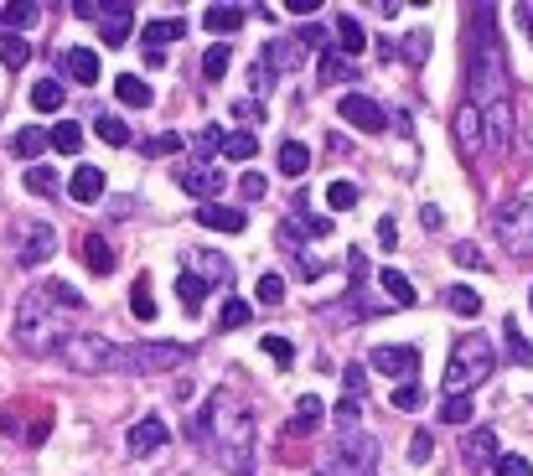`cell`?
<instances>
[{
	"instance_id": "94428289",
	"label": "cell",
	"mask_w": 533,
	"mask_h": 476,
	"mask_svg": "<svg viewBox=\"0 0 533 476\" xmlns=\"http://www.w3.org/2000/svg\"><path fill=\"white\" fill-rule=\"evenodd\" d=\"M295 42H301L306 52H311V47H321V52H332V47H327L332 37H327V32H321V26H301V37H295Z\"/></svg>"
},
{
	"instance_id": "e575fe53",
	"label": "cell",
	"mask_w": 533,
	"mask_h": 476,
	"mask_svg": "<svg viewBox=\"0 0 533 476\" xmlns=\"http://www.w3.org/2000/svg\"><path fill=\"white\" fill-rule=\"evenodd\" d=\"M26 57H32V42L16 37V32H0V63H6V68H26Z\"/></svg>"
},
{
	"instance_id": "d590c367",
	"label": "cell",
	"mask_w": 533,
	"mask_h": 476,
	"mask_svg": "<svg viewBox=\"0 0 533 476\" xmlns=\"http://www.w3.org/2000/svg\"><path fill=\"white\" fill-rule=\"evenodd\" d=\"M228 63H233V47H228V42L207 47V52H202V78H207V83H218V78L228 73Z\"/></svg>"
},
{
	"instance_id": "6f0895ef",
	"label": "cell",
	"mask_w": 533,
	"mask_h": 476,
	"mask_svg": "<svg viewBox=\"0 0 533 476\" xmlns=\"http://www.w3.org/2000/svg\"><path fill=\"white\" fill-rule=\"evenodd\" d=\"M347 275H352V290L368 280V254H363V249H352V254H347Z\"/></svg>"
},
{
	"instance_id": "277c9868",
	"label": "cell",
	"mask_w": 533,
	"mask_h": 476,
	"mask_svg": "<svg viewBox=\"0 0 533 476\" xmlns=\"http://www.w3.org/2000/svg\"><path fill=\"white\" fill-rule=\"evenodd\" d=\"M492 368H497L492 342H487L482 332H466V337H456V347H451L446 389H451V394H471L477 383H487V378H492Z\"/></svg>"
},
{
	"instance_id": "7dc6e473",
	"label": "cell",
	"mask_w": 533,
	"mask_h": 476,
	"mask_svg": "<svg viewBox=\"0 0 533 476\" xmlns=\"http://www.w3.org/2000/svg\"><path fill=\"white\" fill-rule=\"evenodd\" d=\"M425 57H430V32H409V37H404V63L420 68Z\"/></svg>"
},
{
	"instance_id": "484cf974",
	"label": "cell",
	"mask_w": 533,
	"mask_h": 476,
	"mask_svg": "<svg viewBox=\"0 0 533 476\" xmlns=\"http://www.w3.org/2000/svg\"><path fill=\"white\" fill-rule=\"evenodd\" d=\"M52 145V130H42V125H26V130H16V140H11V151L21 156V161H32V156H42Z\"/></svg>"
},
{
	"instance_id": "ee69618b",
	"label": "cell",
	"mask_w": 533,
	"mask_h": 476,
	"mask_svg": "<svg viewBox=\"0 0 533 476\" xmlns=\"http://www.w3.org/2000/svg\"><path fill=\"white\" fill-rule=\"evenodd\" d=\"M130 311L140 316V321H156V295H151V280H135V290H130Z\"/></svg>"
},
{
	"instance_id": "d4e9b609",
	"label": "cell",
	"mask_w": 533,
	"mask_h": 476,
	"mask_svg": "<svg viewBox=\"0 0 533 476\" xmlns=\"http://www.w3.org/2000/svg\"><path fill=\"white\" fill-rule=\"evenodd\" d=\"M114 94H120V104H130V109H151V83L145 78H135V73H125V78H114Z\"/></svg>"
},
{
	"instance_id": "816d5d0a",
	"label": "cell",
	"mask_w": 533,
	"mask_h": 476,
	"mask_svg": "<svg viewBox=\"0 0 533 476\" xmlns=\"http://www.w3.org/2000/svg\"><path fill=\"white\" fill-rule=\"evenodd\" d=\"M259 301H264V306H280V301H285V280H280V275H264V280H259Z\"/></svg>"
},
{
	"instance_id": "4fadbf2b",
	"label": "cell",
	"mask_w": 533,
	"mask_h": 476,
	"mask_svg": "<svg viewBox=\"0 0 533 476\" xmlns=\"http://www.w3.org/2000/svg\"><path fill=\"white\" fill-rule=\"evenodd\" d=\"M166 440H171L166 420H161V414H145V420H135L125 430V451L130 456H156V451H166Z\"/></svg>"
},
{
	"instance_id": "91938a15",
	"label": "cell",
	"mask_w": 533,
	"mask_h": 476,
	"mask_svg": "<svg viewBox=\"0 0 533 476\" xmlns=\"http://www.w3.org/2000/svg\"><path fill=\"white\" fill-rule=\"evenodd\" d=\"M259 347H264V352H270V357H275V363H295V347H290L285 337H264Z\"/></svg>"
},
{
	"instance_id": "603a6c76",
	"label": "cell",
	"mask_w": 533,
	"mask_h": 476,
	"mask_svg": "<svg viewBox=\"0 0 533 476\" xmlns=\"http://www.w3.org/2000/svg\"><path fill=\"white\" fill-rule=\"evenodd\" d=\"M378 290H383V301L389 306H399V311H409L420 295H414V285H409V275H399V270H383L378 275Z\"/></svg>"
},
{
	"instance_id": "ffe728a7",
	"label": "cell",
	"mask_w": 533,
	"mask_h": 476,
	"mask_svg": "<svg viewBox=\"0 0 533 476\" xmlns=\"http://www.w3.org/2000/svg\"><path fill=\"white\" fill-rule=\"evenodd\" d=\"M182 37H187L182 16H176V21H145V32H140V42H145V52H151V57H161V47L182 42Z\"/></svg>"
},
{
	"instance_id": "c3c4849f",
	"label": "cell",
	"mask_w": 533,
	"mask_h": 476,
	"mask_svg": "<svg viewBox=\"0 0 533 476\" xmlns=\"http://www.w3.org/2000/svg\"><path fill=\"white\" fill-rule=\"evenodd\" d=\"M197 264H202V270L213 275V280H223V285L233 280V264H228L223 254H213V249H202V254H197Z\"/></svg>"
},
{
	"instance_id": "b9f144b4",
	"label": "cell",
	"mask_w": 533,
	"mask_h": 476,
	"mask_svg": "<svg viewBox=\"0 0 533 476\" xmlns=\"http://www.w3.org/2000/svg\"><path fill=\"white\" fill-rule=\"evenodd\" d=\"M471 414H477L471 394H446V404H440V420H446V425H466Z\"/></svg>"
},
{
	"instance_id": "83f0119b",
	"label": "cell",
	"mask_w": 533,
	"mask_h": 476,
	"mask_svg": "<svg viewBox=\"0 0 533 476\" xmlns=\"http://www.w3.org/2000/svg\"><path fill=\"white\" fill-rule=\"evenodd\" d=\"M37 16H42V6L37 0H16V6H0V21H6V32H26V26H37Z\"/></svg>"
},
{
	"instance_id": "7bdbcfd3",
	"label": "cell",
	"mask_w": 533,
	"mask_h": 476,
	"mask_svg": "<svg viewBox=\"0 0 533 476\" xmlns=\"http://www.w3.org/2000/svg\"><path fill=\"white\" fill-rule=\"evenodd\" d=\"M254 151H259V135H249V130H233V135L223 140V156H228V161H249Z\"/></svg>"
},
{
	"instance_id": "681fc988",
	"label": "cell",
	"mask_w": 533,
	"mask_h": 476,
	"mask_svg": "<svg viewBox=\"0 0 533 476\" xmlns=\"http://www.w3.org/2000/svg\"><path fill=\"white\" fill-rule=\"evenodd\" d=\"M249 88H254V94L264 99V94H270V88H275V68L270 63H264V57H254V73H249Z\"/></svg>"
},
{
	"instance_id": "f546056e",
	"label": "cell",
	"mask_w": 533,
	"mask_h": 476,
	"mask_svg": "<svg viewBox=\"0 0 533 476\" xmlns=\"http://www.w3.org/2000/svg\"><path fill=\"white\" fill-rule=\"evenodd\" d=\"M502 342H508V357H513L518 368H533V342L518 332V321H513V316L502 321Z\"/></svg>"
},
{
	"instance_id": "9c48e42d",
	"label": "cell",
	"mask_w": 533,
	"mask_h": 476,
	"mask_svg": "<svg viewBox=\"0 0 533 476\" xmlns=\"http://www.w3.org/2000/svg\"><path fill=\"white\" fill-rule=\"evenodd\" d=\"M11 244H16V264H42V259H52L57 254V228L52 223H42V218H21L16 228H11Z\"/></svg>"
},
{
	"instance_id": "8992f818",
	"label": "cell",
	"mask_w": 533,
	"mask_h": 476,
	"mask_svg": "<svg viewBox=\"0 0 533 476\" xmlns=\"http://www.w3.org/2000/svg\"><path fill=\"white\" fill-rule=\"evenodd\" d=\"M114 352H120V342H109L99 332H68L57 342V357L73 373H114Z\"/></svg>"
},
{
	"instance_id": "ba28073f",
	"label": "cell",
	"mask_w": 533,
	"mask_h": 476,
	"mask_svg": "<svg viewBox=\"0 0 533 476\" xmlns=\"http://www.w3.org/2000/svg\"><path fill=\"white\" fill-rule=\"evenodd\" d=\"M492 228H497V238L508 244V254H533V192L528 197H513L508 207H497L492 213Z\"/></svg>"
},
{
	"instance_id": "836d02e7",
	"label": "cell",
	"mask_w": 533,
	"mask_h": 476,
	"mask_svg": "<svg viewBox=\"0 0 533 476\" xmlns=\"http://www.w3.org/2000/svg\"><path fill=\"white\" fill-rule=\"evenodd\" d=\"M332 37H337V47H342L347 57L368 47V37H363V26H358V16H337V32H332Z\"/></svg>"
},
{
	"instance_id": "7a4b0ae2",
	"label": "cell",
	"mask_w": 533,
	"mask_h": 476,
	"mask_svg": "<svg viewBox=\"0 0 533 476\" xmlns=\"http://www.w3.org/2000/svg\"><path fill=\"white\" fill-rule=\"evenodd\" d=\"M466 78H471V104H477V109L513 104V73H508V52H502V37H497V11H492V6H477V11H471Z\"/></svg>"
},
{
	"instance_id": "03108f58",
	"label": "cell",
	"mask_w": 533,
	"mask_h": 476,
	"mask_svg": "<svg viewBox=\"0 0 533 476\" xmlns=\"http://www.w3.org/2000/svg\"><path fill=\"white\" fill-rule=\"evenodd\" d=\"M528 306H533V290H528Z\"/></svg>"
},
{
	"instance_id": "60d3db41",
	"label": "cell",
	"mask_w": 533,
	"mask_h": 476,
	"mask_svg": "<svg viewBox=\"0 0 533 476\" xmlns=\"http://www.w3.org/2000/svg\"><path fill=\"white\" fill-rule=\"evenodd\" d=\"M94 130L104 145H130V125L125 119H114V114H94Z\"/></svg>"
},
{
	"instance_id": "e0dca14e",
	"label": "cell",
	"mask_w": 533,
	"mask_h": 476,
	"mask_svg": "<svg viewBox=\"0 0 533 476\" xmlns=\"http://www.w3.org/2000/svg\"><path fill=\"white\" fill-rule=\"evenodd\" d=\"M63 73H68L73 83H83V88H94V83L104 78V63H99L94 47H68V52H63Z\"/></svg>"
},
{
	"instance_id": "bcb514c9",
	"label": "cell",
	"mask_w": 533,
	"mask_h": 476,
	"mask_svg": "<svg viewBox=\"0 0 533 476\" xmlns=\"http://www.w3.org/2000/svg\"><path fill=\"white\" fill-rule=\"evenodd\" d=\"M430 456H435V435H430V430H414V435H409V461L425 466Z\"/></svg>"
},
{
	"instance_id": "cb8c5ba5",
	"label": "cell",
	"mask_w": 533,
	"mask_h": 476,
	"mask_svg": "<svg viewBox=\"0 0 533 476\" xmlns=\"http://www.w3.org/2000/svg\"><path fill=\"white\" fill-rule=\"evenodd\" d=\"M316 425H321V399H316V394H301V404H295L285 435H311Z\"/></svg>"
},
{
	"instance_id": "ac0fdd59",
	"label": "cell",
	"mask_w": 533,
	"mask_h": 476,
	"mask_svg": "<svg viewBox=\"0 0 533 476\" xmlns=\"http://www.w3.org/2000/svg\"><path fill=\"white\" fill-rule=\"evenodd\" d=\"M461 461H466L471 471L497 466V435H492V430H471V435L461 440Z\"/></svg>"
},
{
	"instance_id": "d6986e66",
	"label": "cell",
	"mask_w": 533,
	"mask_h": 476,
	"mask_svg": "<svg viewBox=\"0 0 533 476\" xmlns=\"http://www.w3.org/2000/svg\"><path fill=\"white\" fill-rule=\"evenodd\" d=\"M197 223L202 228H218V233H244L249 228V218L239 213V207H223V202H202L197 207Z\"/></svg>"
},
{
	"instance_id": "5b68a950",
	"label": "cell",
	"mask_w": 533,
	"mask_h": 476,
	"mask_svg": "<svg viewBox=\"0 0 533 476\" xmlns=\"http://www.w3.org/2000/svg\"><path fill=\"white\" fill-rule=\"evenodd\" d=\"M187 363H192L187 342H120V352H114V373H171Z\"/></svg>"
},
{
	"instance_id": "ab89813d",
	"label": "cell",
	"mask_w": 533,
	"mask_h": 476,
	"mask_svg": "<svg viewBox=\"0 0 533 476\" xmlns=\"http://www.w3.org/2000/svg\"><path fill=\"white\" fill-rule=\"evenodd\" d=\"M249 301H239V295H228V301H223V311H218V326H223V332H239V326H249Z\"/></svg>"
},
{
	"instance_id": "f6af8a7d",
	"label": "cell",
	"mask_w": 533,
	"mask_h": 476,
	"mask_svg": "<svg viewBox=\"0 0 533 476\" xmlns=\"http://www.w3.org/2000/svg\"><path fill=\"white\" fill-rule=\"evenodd\" d=\"M57 187H63V182H57V171H52V166H32V171H26V192L57 197Z\"/></svg>"
},
{
	"instance_id": "9f6ffc18",
	"label": "cell",
	"mask_w": 533,
	"mask_h": 476,
	"mask_svg": "<svg viewBox=\"0 0 533 476\" xmlns=\"http://www.w3.org/2000/svg\"><path fill=\"white\" fill-rule=\"evenodd\" d=\"M451 259H456V264H466V270H487L482 249H471V244H456V249H451Z\"/></svg>"
},
{
	"instance_id": "1f68e13d",
	"label": "cell",
	"mask_w": 533,
	"mask_h": 476,
	"mask_svg": "<svg viewBox=\"0 0 533 476\" xmlns=\"http://www.w3.org/2000/svg\"><path fill=\"white\" fill-rule=\"evenodd\" d=\"M311 171V151L301 140H285L280 145V176H306Z\"/></svg>"
},
{
	"instance_id": "52a82bcc",
	"label": "cell",
	"mask_w": 533,
	"mask_h": 476,
	"mask_svg": "<svg viewBox=\"0 0 533 476\" xmlns=\"http://www.w3.org/2000/svg\"><path fill=\"white\" fill-rule=\"evenodd\" d=\"M378 466V440L368 430H337V445L327 451L332 476H373Z\"/></svg>"
},
{
	"instance_id": "44dd1931",
	"label": "cell",
	"mask_w": 533,
	"mask_h": 476,
	"mask_svg": "<svg viewBox=\"0 0 533 476\" xmlns=\"http://www.w3.org/2000/svg\"><path fill=\"white\" fill-rule=\"evenodd\" d=\"M68 197L83 202V207H94V202L104 197V171H99V166H78L73 182H68Z\"/></svg>"
},
{
	"instance_id": "11a10c76",
	"label": "cell",
	"mask_w": 533,
	"mask_h": 476,
	"mask_svg": "<svg viewBox=\"0 0 533 476\" xmlns=\"http://www.w3.org/2000/svg\"><path fill=\"white\" fill-rule=\"evenodd\" d=\"M171 151H182V135H156V140H145V156H171Z\"/></svg>"
},
{
	"instance_id": "6da1fadb",
	"label": "cell",
	"mask_w": 533,
	"mask_h": 476,
	"mask_svg": "<svg viewBox=\"0 0 533 476\" xmlns=\"http://www.w3.org/2000/svg\"><path fill=\"white\" fill-rule=\"evenodd\" d=\"M197 430L207 440L213 461L233 476H249L254 471V409L233 394V389H213L197 414Z\"/></svg>"
},
{
	"instance_id": "7402d4cb",
	"label": "cell",
	"mask_w": 533,
	"mask_h": 476,
	"mask_svg": "<svg viewBox=\"0 0 533 476\" xmlns=\"http://www.w3.org/2000/svg\"><path fill=\"white\" fill-rule=\"evenodd\" d=\"M244 21H249V11H244V6H207V11H202V26H207L213 37H233Z\"/></svg>"
},
{
	"instance_id": "d6a6232c",
	"label": "cell",
	"mask_w": 533,
	"mask_h": 476,
	"mask_svg": "<svg viewBox=\"0 0 533 476\" xmlns=\"http://www.w3.org/2000/svg\"><path fill=\"white\" fill-rule=\"evenodd\" d=\"M352 78H358V68H352L337 47L321 52V83H352Z\"/></svg>"
},
{
	"instance_id": "680465c9",
	"label": "cell",
	"mask_w": 533,
	"mask_h": 476,
	"mask_svg": "<svg viewBox=\"0 0 533 476\" xmlns=\"http://www.w3.org/2000/svg\"><path fill=\"white\" fill-rule=\"evenodd\" d=\"M239 192H244V197H254V202H259V197H264V192H270V182H264V176H259V171H244V176H239Z\"/></svg>"
},
{
	"instance_id": "2e32d148",
	"label": "cell",
	"mask_w": 533,
	"mask_h": 476,
	"mask_svg": "<svg viewBox=\"0 0 533 476\" xmlns=\"http://www.w3.org/2000/svg\"><path fill=\"white\" fill-rule=\"evenodd\" d=\"M482 125H487V156H508V145H513V104L482 109Z\"/></svg>"
},
{
	"instance_id": "db71d44e",
	"label": "cell",
	"mask_w": 533,
	"mask_h": 476,
	"mask_svg": "<svg viewBox=\"0 0 533 476\" xmlns=\"http://www.w3.org/2000/svg\"><path fill=\"white\" fill-rule=\"evenodd\" d=\"M420 383H399V389H394V409H420Z\"/></svg>"
},
{
	"instance_id": "6125c7cd",
	"label": "cell",
	"mask_w": 533,
	"mask_h": 476,
	"mask_svg": "<svg viewBox=\"0 0 533 476\" xmlns=\"http://www.w3.org/2000/svg\"><path fill=\"white\" fill-rule=\"evenodd\" d=\"M363 389H368V378H363V363H347V394H352V399H363Z\"/></svg>"
},
{
	"instance_id": "8fae6325",
	"label": "cell",
	"mask_w": 533,
	"mask_h": 476,
	"mask_svg": "<svg viewBox=\"0 0 533 476\" xmlns=\"http://www.w3.org/2000/svg\"><path fill=\"white\" fill-rule=\"evenodd\" d=\"M99 37H104V47H125L135 37V6L130 0H99Z\"/></svg>"
},
{
	"instance_id": "5bb4252c",
	"label": "cell",
	"mask_w": 533,
	"mask_h": 476,
	"mask_svg": "<svg viewBox=\"0 0 533 476\" xmlns=\"http://www.w3.org/2000/svg\"><path fill=\"white\" fill-rule=\"evenodd\" d=\"M342 119L352 130H363V135H383V130H389V114H383V104H373L368 94H347L342 99Z\"/></svg>"
},
{
	"instance_id": "7c38bea8",
	"label": "cell",
	"mask_w": 533,
	"mask_h": 476,
	"mask_svg": "<svg viewBox=\"0 0 533 476\" xmlns=\"http://www.w3.org/2000/svg\"><path fill=\"white\" fill-rule=\"evenodd\" d=\"M368 368H378L383 378L409 383V373L420 368V352H414V347H394V342H378V347L368 352Z\"/></svg>"
},
{
	"instance_id": "e7e4bbea",
	"label": "cell",
	"mask_w": 533,
	"mask_h": 476,
	"mask_svg": "<svg viewBox=\"0 0 533 476\" xmlns=\"http://www.w3.org/2000/svg\"><path fill=\"white\" fill-rule=\"evenodd\" d=\"M518 26H523L528 42H533V6H518Z\"/></svg>"
},
{
	"instance_id": "30bf717a",
	"label": "cell",
	"mask_w": 533,
	"mask_h": 476,
	"mask_svg": "<svg viewBox=\"0 0 533 476\" xmlns=\"http://www.w3.org/2000/svg\"><path fill=\"white\" fill-rule=\"evenodd\" d=\"M176 187H182L187 197H197V202H218L223 187H228V176H223L218 161H187L182 171H176Z\"/></svg>"
},
{
	"instance_id": "f1b7e54d",
	"label": "cell",
	"mask_w": 533,
	"mask_h": 476,
	"mask_svg": "<svg viewBox=\"0 0 533 476\" xmlns=\"http://www.w3.org/2000/svg\"><path fill=\"white\" fill-rule=\"evenodd\" d=\"M63 99H68V88L57 83V78H42V83L32 88V109H37V114H57V109H63Z\"/></svg>"
},
{
	"instance_id": "74e56055",
	"label": "cell",
	"mask_w": 533,
	"mask_h": 476,
	"mask_svg": "<svg viewBox=\"0 0 533 476\" xmlns=\"http://www.w3.org/2000/svg\"><path fill=\"white\" fill-rule=\"evenodd\" d=\"M446 306H451L456 316H466V321H471V316L482 311V295L471 290V285H451V290H446Z\"/></svg>"
},
{
	"instance_id": "be15d7a7",
	"label": "cell",
	"mask_w": 533,
	"mask_h": 476,
	"mask_svg": "<svg viewBox=\"0 0 533 476\" xmlns=\"http://www.w3.org/2000/svg\"><path fill=\"white\" fill-rule=\"evenodd\" d=\"M378 244H383V249H399V228H394V218H378Z\"/></svg>"
},
{
	"instance_id": "3957f363",
	"label": "cell",
	"mask_w": 533,
	"mask_h": 476,
	"mask_svg": "<svg viewBox=\"0 0 533 476\" xmlns=\"http://www.w3.org/2000/svg\"><path fill=\"white\" fill-rule=\"evenodd\" d=\"M57 306L63 311H83V290H73L68 280H37L32 290L21 295V306H16V347L21 352H57V342H63L68 332H57Z\"/></svg>"
},
{
	"instance_id": "f35d334b",
	"label": "cell",
	"mask_w": 533,
	"mask_h": 476,
	"mask_svg": "<svg viewBox=\"0 0 533 476\" xmlns=\"http://www.w3.org/2000/svg\"><path fill=\"white\" fill-rule=\"evenodd\" d=\"M358 182H342V176H337V182L327 187V207H332V213H352V207H358Z\"/></svg>"
},
{
	"instance_id": "9a60e30c",
	"label": "cell",
	"mask_w": 533,
	"mask_h": 476,
	"mask_svg": "<svg viewBox=\"0 0 533 476\" xmlns=\"http://www.w3.org/2000/svg\"><path fill=\"white\" fill-rule=\"evenodd\" d=\"M456 140H461L466 156H487V125H482V109L471 99L456 109Z\"/></svg>"
},
{
	"instance_id": "f5cc1de1",
	"label": "cell",
	"mask_w": 533,
	"mask_h": 476,
	"mask_svg": "<svg viewBox=\"0 0 533 476\" xmlns=\"http://www.w3.org/2000/svg\"><path fill=\"white\" fill-rule=\"evenodd\" d=\"M492 471H497V476H533V466H528L523 456H513V451H508V456H497Z\"/></svg>"
},
{
	"instance_id": "8d00e7d4",
	"label": "cell",
	"mask_w": 533,
	"mask_h": 476,
	"mask_svg": "<svg viewBox=\"0 0 533 476\" xmlns=\"http://www.w3.org/2000/svg\"><path fill=\"white\" fill-rule=\"evenodd\" d=\"M52 151L78 156V151H83V125H73V119H63V125H52Z\"/></svg>"
},
{
	"instance_id": "4316f807",
	"label": "cell",
	"mask_w": 533,
	"mask_h": 476,
	"mask_svg": "<svg viewBox=\"0 0 533 476\" xmlns=\"http://www.w3.org/2000/svg\"><path fill=\"white\" fill-rule=\"evenodd\" d=\"M83 264H88L94 275H109V270H114V249H109V238L88 233V238H83Z\"/></svg>"
},
{
	"instance_id": "4dcf8cb0",
	"label": "cell",
	"mask_w": 533,
	"mask_h": 476,
	"mask_svg": "<svg viewBox=\"0 0 533 476\" xmlns=\"http://www.w3.org/2000/svg\"><path fill=\"white\" fill-rule=\"evenodd\" d=\"M176 295H182V306L197 316V311H202V301H207V280H202V275H192V270H182V275H176Z\"/></svg>"
},
{
	"instance_id": "f907efd6",
	"label": "cell",
	"mask_w": 533,
	"mask_h": 476,
	"mask_svg": "<svg viewBox=\"0 0 533 476\" xmlns=\"http://www.w3.org/2000/svg\"><path fill=\"white\" fill-rule=\"evenodd\" d=\"M358 409H363V399H352V394H347V399L337 404V414H332L337 430H363V425H358Z\"/></svg>"
}]
</instances>
